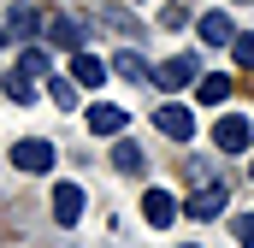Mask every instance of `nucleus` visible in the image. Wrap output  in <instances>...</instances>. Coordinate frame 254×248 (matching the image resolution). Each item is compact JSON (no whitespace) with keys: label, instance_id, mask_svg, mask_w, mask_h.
<instances>
[{"label":"nucleus","instance_id":"nucleus-7","mask_svg":"<svg viewBox=\"0 0 254 248\" xmlns=\"http://www.w3.org/2000/svg\"><path fill=\"white\" fill-rule=\"evenodd\" d=\"M142 213H148V225H154V231H166V225H178V195L148 189V195H142Z\"/></svg>","mask_w":254,"mask_h":248},{"label":"nucleus","instance_id":"nucleus-5","mask_svg":"<svg viewBox=\"0 0 254 248\" xmlns=\"http://www.w3.org/2000/svg\"><path fill=\"white\" fill-rule=\"evenodd\" d=\"M83 207H89L83 184H54V219H60V225H77V219H83Z\"/></svg>","mask_w":254,"mask_h":248},{"label":"nucleus","instance_id":"nucleus-8","mask_svg":"<svg viewBox=\"0 0 254 248\" xmlns=\"http://www.w3.org/2000/svg\"><path fill=\"white\" fill-rule=\"evenodd\" d=\"M195 36H201L207 48H231V42H237V24H231L225 12H207V18L195 24Z\"/></svg>","mask_w":254,"mask_h":248},{"label":"nucleus","instance_id":"nucleus-10","mask_svg":"<svg viewBox=\"0 0 254 248\" xmlns=\"http://www.w3.org/2000/svg\"><path fill=\"white\" fill-rule=\"evenodd\" d=\"M154 124H160L172 142H190V136H195V119L184 113V107H160V113H154Z\"/></svg>","mask_w":254,"mask_h":248},{"label":"nucleus","instance_id":"nucleus-16","mask_svg":"<svg viewBox=\"0 0 254 248\" xmlns=\"http://www.w3.org/2000/svg\"><path fill=\"white\" fill-rule=\"evenodd\" d=\"M113 166H119V172H142V148L119 136V142H113Z\"/></svg>","mask_w":254,"mask_h":248},{"label":"nucleus","instance_id":"nucleus-4","mask_svg":"<svg viewBox=\"0 0 254 248\" xmlns=\"http://www.w3.org/2000/svg\"><path fill=\"white\" fill-rule=\"evenodd\" d=\"M225 201H231V189L213 178V184H201V189L190 195V207H184V213H190V219H219V213H225Z\"/></svg>","mask_w":254,"mask_h":248},{"label":"nucleus","instance_id":"nucleus-6","mask_svg":"<svg viewBox=\"0 0 254 248\" xmlns=\"http://www.w3.org/2000/svg\"><path fill=\"white\" fill-rule=\"evenodd\" d=\"M195 71H201V65H195L190 54H178V60H166L160 71H154V83H160V89L172 95V89H190V83H195Z\"/></svg>","mask_w":254,"mask_h":248},{"label":"nucleus","instance_id":"nucleus-11","mask_svg":"<svg viewBox=\"0 0 254 248\" xmlns=\"http://www.w3.org/2000/svg\"><path fill=\"white\" fill-rule=\"evenodd\" d=\"M6 30H12V36H42V12H36L30 0H12V18H6Z\"/></svg>","mask_w":254,"mask_h":248},{"label":"nucleus","instance_id":"nucleus-15","mask_svg":"<svg viewBox=\"0 0 254 248\" xmlns=\"http://www.w3.org/2000/svg\"><path fill=\"white\" fill-rule=\"evenodd\" d=\"M48 71H54V60H48L42 48H24V54H18V77H48Z\"/></svg>","mask_w":254,"mask_h":248},{"label":"nucleus","instance_id":"nucleus-14","mask_svg":"<svg viewBox=\"0 0 254 248\" xmlns=\"http://www.w3.org/2000/svg\"><path fill=\"white\" fill-rule=\"evenodd\" d=\"M77 89H83L77 77H48V95H54V107H65V113L77 107Z\"/></svg>","mask_w":254,"mask_h":248},{"label":"nucleus","instance_id":"nucleus-3","mask_svg":"<svg viewBox=\"0 0 254 248\" xmlns=\"http://www.w3.org/2000/svg\"><path fill=\"white\" fill-rule=\"evenodd\" d=\"M48 42H54V48H71V54H83L89 30H83V18H77V12H60V18H48Z\"/></svg>","mask_w":254,"mask_h":248},{"label":"nucleus","instance_id":"nucleus-21","mask_svg":"<svg viewBox=\"0 0 254 248\" xmlns=\"http://www.w3.org/2000/svg\"><path fill=\"white\" fill-rule=\"evenodd\" d=\"M0 48H6V30H0Z\"/></svg>","mask_w":254,"mask_h":248},{"label":"nucleus","instance_id":"nucleus-12","mask_svg":"<svg viewBox=\"0 0 254 248\" xmlns=\"http://www.w3.org/2000/svg\"><path fill=\"white\" fill-rule=\"evenodd\" d=\"M71 77H77L83 89H101V83H107V65L95 60V54H71Z\"/></svg>","mask_w":254,"mask_h":248},{"label":"nucleus","instance_id":"nucleus-2","mask_svg":"<svg viewBox=\"0 0 254 248\" xmlns=\"http://www.w3.org/2000/svg\"><path fill=\"white\" fill-rule=\"evenodd\" d=\"M12 166H18V172H54V142L24 136V142L12 148Z\"/></svg>","mask_w":254,"mask_h":248},{"label":"nucleus","instance_id":"nucleus-1","mask_svg":"<svg viewBox=\"0 0 254 248\" xmlns=\"http://www.w3.org/2000/svg\"><path fill=\"white\" fill-rule=\"evenodd\" d=\"M213 142H219L225 154H243V148H249V142H254V124L243 119V113H225V119L213 124Z\"/></svg>","mask_w":254,"mask_h":248},{"label":"nucleus","instance_id":"nucleus-18","mask_svg":"<svg viewBox=\"0 0 254 248\" xmlns=\"http://www.w3.org/2000/svg\"><path fill=\"white\" fill-rule=\"evenodd\" d=\"M6 95H12L18 107H30V101H36V89H30V77H6Z\"/></svg>","mask_w":254,"mask_h":248},{"label":"nucleus","instance_id":"nucleus-19","mask_svg":"<svg viewBox=\"0 0 254 248\" xmlns=\"http://www.w3.org/2000/svg\"><path fill=\"white\" fill-rule=\"evenodd\" d=\"M231 231H237V243H243V248H254V213H237Z\"/></svg>","mask_w":254,"mask_h":248},{"label":"nucleus","instance_id":"nucleus-17","mask_svg":"<svg viewBox=\"0 0 254 248\" xmlns=\"http://www.w3.org/2000/svg\"><path fill=\"white\" fill-rule=\"evenodd\" d=\"M195 95H201L207 107H219V101L231 95V77H201V83H195Z\"/></svg>","mask_w":254,"mask_h":248},{"label":"nucleus","instance_id":"nucleus-9","mask_svg":"<svg viewBox=\"0 0 254 248\" xmlns=\"http://www.w3.org/2000/svg\"><path fill=\"white\" fill-rule=\"evenodd\" d=\"M125 107H107V101H101V107H89V130H95V136H125Z\"/></svg>","mask_w":254,"mask_h":248},{"label":"nucleus","instance_id":"nucleus-13","mask_svg":"<svg viewBox=\"0 0 254 248\" xmlns=\"http://www.w3.org/2000/svg\"><path fill=\"white\" fill-rule=\"evenodd\" d=\"M113 77H125V83H154V71L142 65V54H113Z\"/></svg>","mask_w":254,"mask_h":248},{"label":"nucleus","instance_id":"nucleus-20","mask_svg":"<svg viewBox=\"0 0 254 248\" xmlns=\"http://www.w3.org/2000/svg\"><path fill=\"white\" fill-rule=\"evenodd\" d=\"M231 54H237L243 71H254V36H237V42H231Z\"/></svg>","mask_w":254,"mask_h":248}]
</instances>
